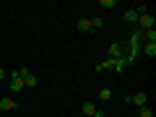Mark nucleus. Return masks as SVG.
<instances>
[{"label": "nucleus", "mask_w": 156, "mask_h": 117, "mask_svg": "<svg viewBox=\"0 0 156 117\" xmlns=\"http://www.w3.org/2000/svg\"><path fill=\"white\" fill-rule=\"evenodd\" d=\"M125 101H128V104L133 101V104L140 109V107H146V104H148V94H146V91H138V94H133V96H125Z\"/></svg>", "instance_id": "obj_1"}, {"label": "nucleus", "mask_w": 156, "mask_h": 117, "mask_svg": "<svg viewBox=\"0 0 156 117\" xmlns=\"http://www.w3.org/2000/svg\"><path fill=\"white\" fill-rule=\"evenodd\" d=\"M13 109H18V101L3 96V99H0V112H13Z\"/></svg>", "instance_id": "obj_2"}, {"label": "nucleus", "mask_w": 156, "mask_h": 117, "mask_svg": "<svg viewBox=\"0 0 156 117\" xmlns=\"http://www.w3.org/2000/svg\"><path fill=\"white\" fill-rule=\"evenodd\" d=\"M138 23H140V31H148V29H154V16L143 13V16H138Z\"/></svg>", "instance_id": "obj_3"}, {"label": "nucleus", "mask_w": 156, "mask_h": 117, "mask_svg": "<svg viewBox=\"0 0 156 117\" xmlns=\"http://www.w3.org/2000/svg\"><path fill=\"white\" fill-rule=\"evenodd\" d=\"M140 52H143L146 57H151V60H154V57H156V42H143Z\"/></svg>", "instance_id": "obj_4"}, {"label": "nucleus", "mask_w": 156, "mask_h": 117, "mask_svg": "<svg viewBox=\"0 0 156 117\" xmlns=\"http://www.w3.org/2000/svg\"><path fill=\"white\" fill-rule=\"evenodd\" d=\"M117 57H122V44L120 42H112L109 44V60H117Z\"/></svg>", "instance_id": "obj_5"}, {"label": "nucleus", "mask_w": 156, "mask_h": 117, "mask_svg": "<svg viewBox=\"0 0 156 117\" xmlns=\"http://www.w3.org/2000/svg\"><path fill=\"white\" fill-rule=\"evenodd\" d=\"M125 68H128V60H125V57H117V60H112V70H115V73H122Z\"/></svg>", "instance_id": "obj_6"}, {"label": "nucleus", "mask_w": 156, "mask_h": 117, "mask_svg": "<svg viewBox=\"0 0 156 117\" xmlns=\"http://www.w3.org/2000/svg\"><path fill=\"white\" fill-rule=\"evenodd\" d=\"M37 83H39V78L34 76L31 70H29L26 76H23V86H26V89H34V86H37Z\"/></svg>", "instance_id": "obj_7"}, {"label": "nucleus", "mask_w": 156, "mask_h": 117, "mask_svg": "<svg viewBox=\"0 0 156 117\" xmlns=\"http://www.w3.org/2000/svg\"><path fill=\"white\" fill-rule=\"evenodd\" d=\"M81 109L86 112V117H94V115H96V104H94V101H83V107H81Z\"/></svg>", "instance_id": "obj_8"}, {"label": "nucleus", "mask_w": 156, "mask_h": 117, "mask_svg": "<svg viewBox=\"0 0 156 117\" xmlns=\"http://www.w3.org/2000/svg\"><path fill=\"white\" fill-rule=\"evenodd\" d=\"M78 31H91V18H78Z\"/></svg>", "instance_id": "obj_9"}, {"label": "nucleus", "mask_w": 156, "mask_h": 117, "mask_svg": "<svg viewBox=\"0 0 156 117\" xmlns=\"http://www.w3.org/2000/svg\"><path fill=\"white\" fill-rule=\"evenodd\" d=\"M26 86H23V81L21 78H11V91H23Z\"/></svg>", "instance_id": "obj_10"}, {"label": "nucleus", "mask_w": 156, "mask_h": 117, "mask_svg": "<svg viewBox=\"0 0 156 117\" xmlns=\"http://www.w3.org/2000/svg\"><path fill=\"white\" fill-rule=\"evenodd\" d=\"M125 21H128V23H135V21H138V13H135V8L125 11Z\"/></svg>", "instance_id": "obj_11"}, {"label": "nucleus", "mask_w": 156, "mask_h": 117, "mask_svg": "<svg viewBox=\"0 0 156 117\" xmlns=\"http://www.w3.org/2000/svg\"><path fill=\"white\" fill-rule=\"evenodd\" d=\"M96 70H99V73H101V70H112V60L107 57L104 62H99V65H96Z\"/></svg>", "instance_id": "obj_12"}, {"label": "nucleus", "mask_w": 156, "mask_h": 117, "mask_svg": "<svg viewBox=\"0 0 156 117\" xmlns=\"http://www.w3.org/2000/svg\"><path fill=\"white\" fill-rule=\"evenodd\" d=\"M101 26H104V21H101L99 16H96V18H91V31H96V29H101Z\"/></svg>", "instance_id": "obj_13"}, {"label": "nucleus", "mask_w": 156, "mask_h": 117, "mask_svg": "<svg viewBox=\"0 0 156 117\" xmlns=\"http://www.w3.org/2000/svg\"><path fill=\"white\" fill-rule=\"evenodd\" d=\"M146 42H156V29H148V31H143Z\"/></svg>", "instance_id": "obj_14"}, {"label": "nucleus", "mask_w": 156, "mask_h": 117, "mask_svg": "<svg viewBox=\"0 0 156 117\" xmlns=\"http://www.w3.org/2000/svg\"><path fill=\"white\" fill-rule=\"evenodd\" d=\"M109 96H112L109 89H101V91H99V101H109Z\"/></svg>", "instance_id": "obj_15"}, {"label": "nucleus", "mask_w": 156, "mask_h": 117, "mask_svg": "<svg viewBox=\"0 0 156 117\" xmlns=\"http://www.w3.org/2000/svg\"><path fill=\"white\" fill-rule=\"evenodd\" d=\"M135 117H154V115H151V109H148V107H140Z\"/></svg>", "instance_id": "obj_16"}, {"label": "nucleus", "mask_w": 156, "mask_h": 117, "mask_svg": "<svg viewBox=\"0 0 156 117\" xmlns=\"http://www.w3.org/2000/svg\"><path fill=\"white\" fill-rule=\"evenodd\" d=\"M99 5H101V8H115V5H117V0H101Z\"/></svg>", "instance_id": "obj_17"}, {"label": "nucleus", "mask_w": 156, "mask_h": 117, "mask_svg": "<svg viewBox=\"0 0 156 117\" xmlns=\"http://www.w3.org/2000/svg\"><path fill=\"white\" fill-rule=\"evenodd\" d=\"M3 78H5V70H3V65H0V81H3Z\"/></svg>", "instance_id": "obj_18"}]
</instances>
